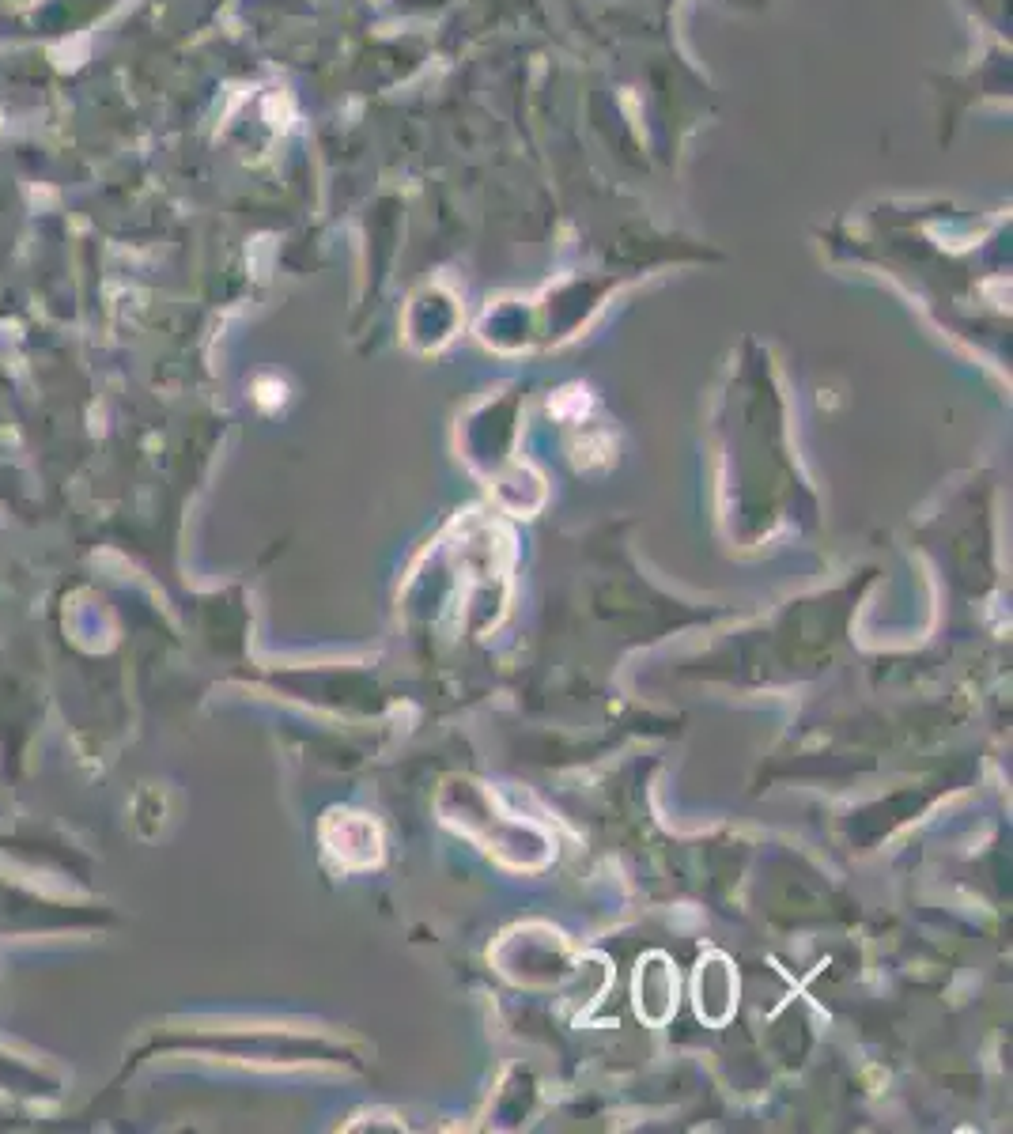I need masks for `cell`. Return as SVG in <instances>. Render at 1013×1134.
Wrapping results in <instances>:
<instances>
[{"label": "cell", "instance_id": "1", "mask_svg": "<svg viewBox=\"0 0 1013 1134\" xmlns=\"http://www.w3.org/2000/svg\"><path fill=\"white\" fill-rule=\"evenodd\" d=\"M696 991H700V1017H707V1006H711V1002H722V1010L730 1014V998L738 991V983L730 980V972L722 976V983H715V968H711V964H700Z\"/></svg>", "mask_w": 1013, "mask_h": 1134}]
</instances>
